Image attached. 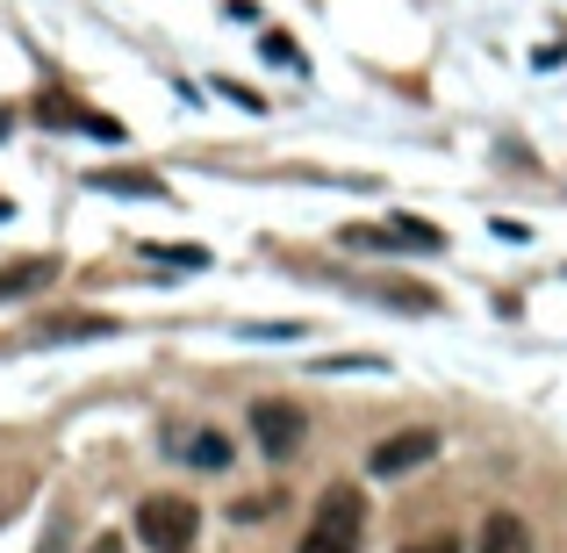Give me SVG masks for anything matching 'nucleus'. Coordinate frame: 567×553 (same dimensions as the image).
I'll return each mask as SVG.
<instances>
[{"instance_id":"f257e3e1","label":"nucleus","mask_w":567,"mask_h":553,"mask_svg":"<svg viewBox=\"0 0 567 553\" xmlns=\"http://www.w3.org/2000/svg\"><path fill=\"white\" fill-rule=\"evenodd\" d=\"M194 532H202V511L187 496H144L137 503V540L152 553H187Z\"/></svg>"},{"instance_id":"f03ea898","label":"nucleus","mask_w":567,"mask_h":553,"mask_svg":"<svg viewBox=\"0 0 567 553\" xmlns=\"http://www.w3.org/2000/svg\"><path fill=\"white\" fill-rule=\"evenodd\" d=\"M251 439H259L266 460H295L302 439H309V410L288 402V396H259V402H251Z\"/></svg>"},{"instance_id":"7ed1b4c3","label":"nucleus","mask_w":567,"mask_h":553,"mask_svg":"<svg viewBox=\"0 0 567 553\" xmlns=\"http://www.w3.org/2000/svg\"><path fill=\"white\" fill-rule=\"evenodd\" d=\"M346 237L352 252H445V231H431V223H416V216H388V223H346Z\"/></svg>"},{"instance_id":"20e7f679","label":"nucleus","mask_w":567,"mask_h":553,"mask_svg":"<svg viewBox=\"0 0 567 553\" xmlns=\"http://www.w3.org/2000/svg\"><path fill=\"white\" fill-rule=\"evenodd\" d=\"M439 460V431H424V424H410V431H388V439L367 453V474H381V482H395V474H416V468H431Z\"/></svg>"},{"instance_id":"39448f33","label":"nucleus","mask_w":567,"mask_h":553,"mask_svg":"<svg viewBox=\"0 0 567 553\" xmlns=\"http://www.w3.org/2000/svg\"><path fill=\"white\" fill-rule=\"evenodd\" d=\"M360 295H367V303H381V309H402V317H439V309H445V295L424 288V280H410V274L360 280Z\"/></svg>"},{"instance_id":"423d86ee","label":"nucleus","mask_w":567,"mask_h":553,"mask_svg":"<svg viewBox=\"0 0 567 553\" xmlns=\"http://www.w3.org/2000/svg\"><path fill=\"white\" fill-rule=\"evenodd\" d=\"M37 123H51V130H86V137L123 144V123H115V115H94V109H80V101H65V94H43V101H37Z\"/></svg>"},{"instance_id":"0eeeda50","label":"nucleus","mask_w":567,"mask_h":553,"mask_svg":"<svg viewBox=\"0 0 567 553\" xmlns=\"http://www.w3.org/2000/svg\"><path fill=\"white\" fill-rule=\"evenodd\" d=\"M86 187H94V194H130V202H166V181L144 173V166H94Z\"/></svg>"},{"instance_id":"6e6552de","label":"nucleus","mask_w":567,"mask_h":553,"mask_svg":"<svg viewBox=\"0 0 567 553\" xmlns=\"http://www.w3.org/2000/svg\"><path fill=\"white\" fill-rule=\"evenodd\" d=\"M474 553H532V525L517 511H488L482 518V540H474Z\"/></svg>"},{"instance_id":"1a4fd4ad","label":"nucleus","mask_w":567,"mask_h":553,"mask_svg":"<svg viewBox=\"0 0 567 553\" xmlns=\"http://www.w3.org/2000/svg\"><path fill=\"white\" fill-rule=\"evenodd\" d=\"M317 518H323V525H360V532H367V496H360L352 482H331V489L317 496Z\"/></svg>"},{"instance_id":"9d476101","label":"nucleus","mask_w":567,"mask_h":553,"mask_svg":"<svg viewBox=\"0 0 567 553\" xmlns=\"http://www.w3.org/2000/svg\"><path fill=\"white\" fill-rule=\"evenodd\" d=\"M51 280H58V259H14V266H0V303L8 295H37Z\"/></svg>"},{"instance_id":"9b49d317","label":"nucleus","mask_w":567,"mask_h":553,"mask_svg":"<svg viewBox=\"0 0 567 553\" xmlns=\"http://www.w3.org/2000/svg\"><path fill=\"white\" fill-rule=\"evenodd\" d=\"M115 331V317H86V309H72V317H51V324H37V338L43 346H65V338H109Z\"/></svg>"},{"instance_id":"f8f14e48","label":"nucleus","mask_w":567,"mask_h":553,"mask_svg":"<svg viewBox=\"0 0 567 553\" xmlns=\"http://www.w3.org/2000/svg\"><path fill=\"white\" fill-rule=\"evenodd\" d=\"M302 553H360V525H323V518H309Z\"/></svg>"},{"instance_id":"ddd939ff","label":"nucleus","mask_w":567,"mask_h":553,"mask_svg":"<svg viewBox=\"0 0 567 553\" xmlns=\"http://www.w3.org/2000/svg\"><path fill=\"white\" fill-rule=\"evenodd\" d=\"M181 453L194 460V468H230V439H223V431H194V439H181Z\"/></svg>"},{"instance_id":"4468645a","label":"nucleus","mask_w":567,"mask_h":553,"mask_svg":"<svg viewBox=\"0 0 567 553\" xmlns=\"http://www.w3.org/2000/svg\"><path fill=\"white\" fill-rule=\"evenodd\" d=\"M144 259H158V266H187V274H202V266H208V252H202V245H144Z\"/></svg>"},{"instance_id":"2eb2a0df","label":"nucleus","mask_w":567,"mask_h":553,"mask_svg":"<svg viewBox=\"0 0 567 553\" xmlns=\"http://www.w3.org/2000/svg\"><path fill=\"white\" fill-rule=\"evenodd\" d=\"M259 51L274 58V65H288V72H302V51H295V37H280V29H266L259 37Z\"/></svg>"},{"instance_id":"dca6fc26","label":"nucleus","mask_w":567,"mask_h":553,"mask_svg":"<svg viewBox=\"0 0 567 553\" xmlns=\"http://www.w3.org/2000/svg\"><path fill=\"white\" fill-rule=\"evenodd\" d=\"M317 373H388V360H374V352H338V360H323Z\"/></svg>"},{"instance_id":"f3484780","label":"nucleus","mask_w":567,"mask_h":553,"mask_svg":"<svg viewBox=\"0 0 567 553\" xmlns=\"http://www.w3.org/2000/svg\"><path fill=\"white\" fill-rule=\"evenodd\" d=\"M402 553H467V540H453V532H424V540H410Z\"/></svg>"},{"instance_id":"a211bd4d","label":"nucleus","mask_w":567,"mask_h":553,"mask_svg":"<svg viewBox=\"0 0 567 553\" xmlns=\"http://www.w3.org/2000/svg\"><path fill=\"white\" fill-rule=\"evenodd\" d=\"M216 94H230V101H237V109H251V115H259V109H266V101H259V94H251V86H237V80H216Z\"/></svg>"},{"instance_id":"6ab92c4d","label":"nucleus","mask_w":567,"mask_h":553,"mask_svg":"<svg viewBox=\"0 0 567 553\" xmlns=\"http://www.w3.org/2000/svg\"><path fill=\"white\" fill-rule=\"evenodd\" d=\"M94 553H123V540H115V532H101V540H94Z\"/></svg>"}]
</instances>
